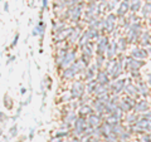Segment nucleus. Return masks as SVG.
<instances>
[{
  "instance_id": "obj_1",
  "label": "nucleus",
  "mask_w": 151,
  "mask_h": 142,
  "mask_svg": "<svg viewBox=\"0 0 151 142\" xmlns=\"http://www.w3.org/2000/svg\"><path fill=\"white\" fill-rule=\"evenodd\" d=\"M47 5V0H44V1H43V6H45Z\"/></svg>"
}]
</instances>
